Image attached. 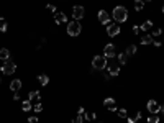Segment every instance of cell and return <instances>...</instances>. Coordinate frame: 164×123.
<instances>
[{"label": "cell", "mask_w": 164, "mask_h": 123, "mask_svg": "<svg viewBox=\"0 0 164 123\" xmlns=\"http://www.w3.org/2000/svg\"><path fill=\"white\" fill-rule=\"evenodd\" d=\"M113 18H115V22H117V23L126 22V18H128V10H126V7H123V5L115 7V8H113Z\"/></svg>", "instance_id": "1"}, {"label": "cell", "mask_w": 164, "mask_h": 123, "mask_svg": "<svg viewBox=\"0 0 164 123\" xmlns=\"http://www.w3.org/2000/svg\"><path fill=\"white\" fill-rule=\"evenodd\" d=\"M81 31H82V26H81V23H77L74 20V22H69L67 23V35L69 36H79L81 35Z\"/></svg>", "instance_id": "2"}, {"label": "cell", "mask_w": 164, "mask_h": 123, "mask_svg": "<svg viewBox=\"0 0 164 123\" xmlns=\"http://www.w3.org/2000/svg\"><path fill=\"white\" fill-rule=\"evenodd\" d=\"M92 67L97 71H103L107 67V57L105 56H94L92 59Z\"/></svg>", "instance_id": "3"}, {"label": "cell", "mask_w": 164, "mask_h": 123, "mask_svg": "<svg viewBox=\"0 0 164 123\" xmlns=\"http://www.w3.org/2000/svg\"><path fill=\"white\" fill-rule=\"evenodd\" d=\"M0 71H2L3 74H7V76H10V74L17 72V63H13V61H3Z\"/></svg>", "instance_id": "4"}, {"label": "cell", "mask_w": 164, "mask_h": 123, "mask_svg": "<svg viewBox=\"0 0 164 123\" xmlns=\"http://www.w3.org/2000/svg\"><path fill=\"white\" fill-rule=\"evenodd\" d=\"M103 56H105V57H109V59L115 57V56H117V46H115L113 43L105 44V48H103Z\"/></svg>", "instance_id": "5"}, {"label": "cell", "mask_w": 164, "mask_h": 123, "mask_svg": "<svg viewBox=\"0 0 164 123\" xmlns=\"http://www.w3.org/2000/svg\"><path fill=\"white\" fill-rule=\"evenodd\" d=\"M84 15H85V10H84V7H82V5H74V8H72V16H74L75 22H77V20H82Z\"/></svg>", "instance_id": "6"}, {"label": "cell", "mask_w": 164, "mask_h": 123, "mask_svg": "<svg viewBox=\"0 0 164 123\" xmlns=\"http://www.w3.org/2000/svg\"><path fill=\"white\" fill-rule=\"evenodd\" d=\"M107 35L109 36H118L120 35V25L118 23H110V25H107Z\"/></svg>", "instance_id": "7"}, {"label": "cell", "mask_w": 164, "mask_h": 123, "mask_svg": "<svg viewBox=\"0 0 164 123\" xmlns=\"http://www.w3.org/2000/svg\"><path fill=\"white\" fill-rule=\"evenodd\" d=\"M162 30H161V28H158V30H154L153 33H151V36H153V43H154V46H161V44H162Z\"/></svg>", "instance_id": "8"}, {"label": "cell", "mask_w": 164, "mask_h": 123, "mask_svg": "<svg viewBox=\"0 0 164 123\" xmlns=\"http://www.w3.org/2000/svg\"><path fill=\"white\" fill-rule=\"evenodd\" d=\"M107 67H109V74H110V76H118V74H120V63L110 61V63H107Z\"/></svg>", "instance_id": "9"}, {"label": "cell", "mask_w": 164, "mask_h": 123, "mask_svg": "<svg viewBox=\"0 0 164 123\" xmlns=\"http://www.w3.org/2000/svg\"><path fill=\"white\" fill-rule=\"evenodd\" d=\"M159 102H156V100H148L146 102V108H148V112L149 113H159Z\"/></svg>", "instance_id": "10"}, {"label": "cell", "mask_w": 164, "mask_h": 123, "mask_svg": "<svg viewBox=\"0 0 164 123\" xmlns=\"http://www.w3.org/2000/svg\"><path fill=\"white\" fill-rule=\"evenodd\" d=\"M97 18H99V22H100L102 25H110V15L107 13L105 10H100L99 12V15H97Z\"/></svg>", "instance_id": "11"}, {"label": "cell", "mask_w": 164, "mask_h": 123, "mask_svg": "<svg viewBox=\"0 0 164 123\" xmlns=\"http://www.w3.org/2000/svg\"><path fill=\"white\" fill-rule=\"evenodd\" d=\"M103 105H105L109 110H112V112L117 110V102H115V98H112V97H107L105 100H103Z\"/></svg>", "instance_id": "12"}, {"label": "cell", "mask_w": 164, "mask_h": 123, "mask_svg": "<svg viewBox=\"0 0 164 123\" xmlns=\"http://www.w3.org/2000/svg\"><path fill=\"white\" fill-rule=\"evenodd\" d=\"M54 23L61 25V23H67V16L62 13V12H56L54 13Z\"/></svg>", "instance_id": "13"}, {"label": "cell", "mask_w": 164, "mask_h": 123, "mask_svg": "<svg viewBox=\"0 0 164 123\" xmlns=\"http://www.w3.org/2000/svg\"><path fill=\"white\" fill-rule=\"evenodd\" d=\"M22 85L23 84H22V80H20V79H15V80L10 82V89L13 90V92H18V90L22 89Z\"/></svg>", "instance_id": "14"}, {"label": "cell", "mask_w": 164, "mask_h": 123, "mask_svg": "<svg viewBox=\"0 0 164 123\" xmlns=\"http://www.w3.org/2000/svg\"><path fill=\"white\" fill-rule=\"evenodd\" d=\"M139 43L145 44V46H146V44H151V43H153V36H151V35H145V36H141V38H139Z\"/></svg>", "instance_id": "15"}, {"label": "cell", "mask_w": 164, "mask_h": 123, "mask_svg": "<svg viewBox=\"0 0 164 123\" xmlns=\"http://www.w3.org/2000/svg\"><path fill=\"white\" fill-rule=\"evenodd\" d=\"M41 98V94L38 92V90H31L30 94H28V100H39Z\"/></svg>", "instance_id": "16"}, {"label": "cell", "mask_w": 164, "mask_h": 123, "mask_svg": "<svg viewBox=\"0 0 164 123\" xmlns=\"http://www.w3.org/2000/svg\"><path fill=\"white\" fill-rule=\"evenodd\" d=\"M8 57H10V51L7 48H2L0 49V59L2 61H8Z\"/></svg>", "instance_id": "17"}, {"label": "cell", "mask_w": 164, "mask_h": 123, "mask_svg": "<svg viewBox=\"0 0 164 123\" xmlns=\"http://www.w3.org/2000/svg\"><path fill=\"white\" fill-rule=\"evenodd\" d=\"M149 28H153V22L151 20H146L145 23H141V26H139V30L141 31H148Z\"/></svg>", "instance_id": "18"}, {"label": "cell", "mask_w": 164, "mask_h": 123, "mask_svg": "<svg viewBox=\"0 0 164 123\" xmlns=\"http://www.w3.org/2000/svg\"><path fill=\"white\" fill-rule=\"evenodd\" d=\"M38 82L41 85H46L48 82H49V77H48L46 74H39V76H38Z\"/></svg>", "instance_id": "19"}, {"label": "cell", "mask_w": 164, "mask_h": 123, "mask_svg": "<svg viewBox=\"0 0 164 123\" xmlns=\"http://www.w3.org/2000/svg\"><path fill=\"white\" fill-rule=\"evenodd\" d=\"M145 8V0H135V10L141 12Z\"/></svg>", "instance_id": "20"}, {"label": "cell", "mask_w": 164, "mask_h": 123, "mask_svg": "<svg viewBox=\"0 0 164 123\" xmlns=\"http://www.w3.org/2000/svg\"><path fill=\"white\" fill-rule=\"evenodd\" d=\"M136 49H138V48L135 46V44H130V46L126 48V51H125V53H126L128 56H135V54H136Z\"/></svg>", "instance_id": "21"}, {"label": "cell", "mask_w": 164, "mask_h": 123, "mask_svg": "<svg viewBox=\"0 0 164 123\" xmlns=\"http://www.w3.org/2000/svg\"><path fill=\"white\" fill-rule=\"evenodd\" d=\"M118 63L120 64H126L128 63V54L126 53H120L118 54Z\"/></svg>", "instance_id": "22"}, {"label": "cell", "mask_w": 164, "mask_h": 123, "mask_svg": "<svg viewBox=\"0 0 164 123\" xmlns=\"http://www.w3.org/2000/svg\"><path fill=\"white\" fill-rule=\"evenodd\" d=\"M7 28H8V25H7V20L0 16V31L5 33V31H7Z\"/></svg>", "instance_id": "23"}, {"label": "cell", "mask_w": 164, "mask_h": 123, "mask_svg": "<svg viewBox=\"0 0 164 123\" xmlns=\"http://www.w3.org/2000/svg\"><path fill=\"white\" fill-rule=\"evenodd\" d=\"M148 123H159V117H158V113H151L149 117H148Z\"/></svg>", "instance_id": "24"}, {"label": "cell", "mask_w": 164, "mask_h": 123, "mask_svg": "<svg viewBox=\"0 0 164 123\" xmlns=\"http://www.w3.org/2000/svg\"><path fill=\"white\" fill-rule=\"evenodd\" d=\"M22 108H23V112H30L33 107H31V102L30 100H26V102H23L22 104Z\"/></svg>", "instance_id": "25"}, {"label": "cell", "mask_w": 164, "mask_h": 123, "mask_svg": "<svg viewBox=\"0 0 164 123\" xmlns=\"http://www.w3.org/2000/svg\"><path fill=\"white\" fill-rule=\"evenodd\" d=\"M84 118H85V120H95L97 113H84Z\"/></svg>", "instance_id": "26"}, {"label": "cell", "mask_w": 164, "mask_h": 123, "mask_svg": "<svg viewBox=\"0 0 164 123\" xmlns=\"http://www.w3.org/2000/svg\"><path fill=\"white\" fill-rule=\"evenodd\" d=\"M33 110H35V112H36V113H39V112H41V110H43V104H41V102H38V104H35V105H33Z\"/></svg>", "instance_id": "27"}, {"label": "cell", "mask_w": 164, "mask_h": 123, "mask_svg": "<svg viewBox=\"0 0 164 123\" xmlns=\"http://www.w3.org/2000/svg\"><path fill=\"white\" fill-rule=\"evenodd\" d=\"M126 113H128L126 108H120V110H118V117H120V118H126V117H128Z\"/></svg>", "instance_id": "28"}, {"label": "cell", "mask_w": 164, "mask_h": 123, "mask_svg": "<svg viewBox=\"0 0 164 123\" xmlns=\"http://www.w3.org/2000/svg\"><path fill=\"white\" fill-rule=\"evenodd\" d=\"M82 121H84V117H82V115H77V117L72 118V123H82Z\"/></svg>", "instance_id": "29"}, {"label": "cell", "mask_w": 164, "mask_h": 123, "mask_svg": "<svg viewBox=\"0 0 164 123\" xmlns=\"http://www.w3.org/2000/svg\"><path fill=\"white\" fill-rule=\"evenodd\" d=\"M46 8H48L49 12H53V13H56V10H58V8H56V7L53 5V3H48V5H46Z\"/></svg>", "instance_id": "30"}, {"label": "cell", "mask_w": 164, "mask_h": 123, "mask_svg": "<svg viewBox=\"0 0 164 123\" xmlns=\"http://www.w3.org/2000/svg\"><path fill=\"white\" fill-rule=\"evenodd\" d=\"M28 123H38V117H35V115H33V117H30V118H28Z\"/></svg>", "instance_id": "31"}, {"label": "cell", "mask_w": 164, "mask_h": 123, "mask_svg": "<svg viewBox=\"0 0 164 123\" xmlns=\"http://www.w3.org/2000/svg\"><path fill=\"white\" fill-rule=\"evenodd\" d=\"M77 113H79V115H82V117H84V113H85V108H84V107H79Z\"/></svg>", "instance_id": "32"}, {"label": "cell", "mask_w": 164, "mask_h": 123, "mask_svg": "<svg viewBox=\"0 0 164 123\" xmlns=\"http://www.w3.org/2000/svg\"><path fill=\"white\" fill-rule=\"evenodd\" d=\"M138 120H136V117H130L128 118V123H136Z\"/></svg>", "instance_id": "33"}, {"label": "cell", "mask_w": 164, "mask_h": 123, "mask_svg": "<svg viewBox=\"0 0 164 123\" xmlns=\"http://www.w3.org/2000/svg\"><path fill=\"white\" fill-rule=\"evenodd\" d=\"M139 31H141V30H139V26H136V25H135V26H133V33H135V35H138Z\"/></svg>", "instance_id": "34"}, {"label": "cell", "mask_w": 164, "mask_h": 123, "mask_svg": "<svg viewBox=\"0 0 164 123\" xmlns=\"http://www.w3.org/2000/svg\"><path fill=\"white\" fill-rule=\"evenodd\" d=\"M13 100H15V102H17V100H20V95H18V92H15V94H13Z\"/></svg>", "instance_id": "35"}, {"label": "cell", "mask_w": 164, "mask_h": 123, "mask_svg": "<svg viewBox=\"0 0 164 123\" xmlns=\"http://www.w3.org/2000/svg\"><path fill=\"white\" fill-rule=\"evenodd\" d=\"M162 13H164V5H162Z\"/></svg>", "instance_id": "36"}, {"label": "cell", "mask_w": 164, "mask_h": 123, "mask_svg": "<svg viewBox=\"0 0 164 123\" xmlns=\"http://www.w3.org/2000/svg\"><path fill=\"white\" fill-rule=\"evenodd\" d=\"M145 2H151V0H145Z\"/></svg>", "instance_id": "37"}, {"label": "cell", "mask_w": 164, "mask_h": 123, "mask_svg": "<svg viewBox=\"0 0 164 123\" xmlns=\"http://www.w3.org/2000/svg\"><path fill=\"white\" fill-rule=\"evenodd\" d=\"M162 41H164V36H162Z\"/></svg>", "instance_id": "38"}]
</instances>
